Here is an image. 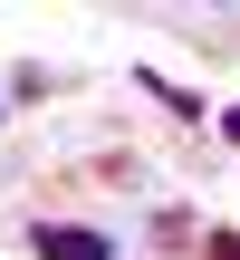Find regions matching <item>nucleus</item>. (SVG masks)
Instances as JSON below:
<instances>
[{"label":"nucleus","mask_w":240,"mask_h":260,"mask_svg":"<svg viewBox=\"0 0 240 260\" xmlns=\"http://www.w3.org/2000/svg\"><path fill=\"white\" fill-rule=\"evenodd\" d=\"M29 251H38V260H115V241H96L87 222H38Z\"/></svg>","instance_id":"obj_1"},{"label":"nucleus","mask_w":240,"mask_h":260,"mask_svg":"<svg viewBox=\"0 0 240 260\" xmlns=\"http://www.w3.org/2000/svg\"><path fill=\"white\" fill-rule=\"evenodd\" d=\"M212 260H240V232H212Z\"/></svg>","instance_id":"obj_2"},{"label":"nucleus","mask_w":240,"mask_h":260,"mask_svg":"<svg viewBox=\"0 0 240 260\" xmlns=\"http://www.w3.org/2000/svg\"><path fill=\"white\" fill-rule=\"evenodd\" d=\"M221 135H231V145H240V106H231V116H221Z\"/></svg>","instance_id":"obj_3"},{"label":"nucleus","mask_w":240,"mask_h":260,"mask_svg":"<svg viewBox=\"0 0 240 260\" xmlns=\"http://www.w3.org/2000/svg\"><path fill=\"white\" fill-rule=\"evenodd\" d=\"M0 106H10V96H0Z\"/></svg>","instance_id":"obj_4"}]
</instances>
